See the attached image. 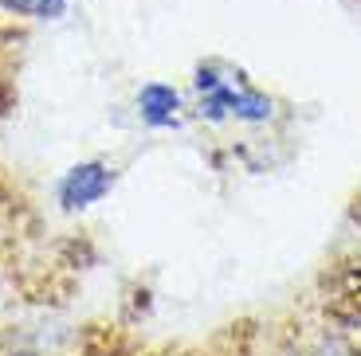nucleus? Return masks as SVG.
Instances as JSON below:
<instances>
[{"label": "nucleus", "mask_w": 361, "mask_h": 356, "mask_svg": "<svg viewBox=\"0 0 361 356\" xmlns=\"http://www.w3.org/2000/svg\"><path fill=\"white\" fill-rule=\"evenodd\" d=\"M106 188H110V172L102 169V165H79V169H71V177L63 180L59 196H63L67 208H82V204H90V200H99Z\"/></svg>", "instance_id": "obj_1"}, {"label": "nucleus", "mask_w": 361, "mask_h": 356, "mask_svg": "<svg viewBox=\"0 0 361 356\" xmlns=\"http://www.w3.org/2000/svg\"><path fill=\"white\" fill-rule=\"evenodd\" d=\"M330 313H334V317H342V321H361V286L357 282H350L342 290V294H334L330 298Z\"/></svg>", "instance_id": "obj_2"}, {"label": "nucleus", "mask_w": 361, "mask_h": 356, "mask_svg": "<svg viewBox=\"0 0 361 356\" xmlns=\"http://www.w3.org/2000/svg\"><path fill=\"white\" fill-rule=\"evenodd\" d=\"M173 94H165V90H145V106H149V117H161L165 106H173Z\"/></svg>", "instance_id": "obj_3"}]
</instances>
